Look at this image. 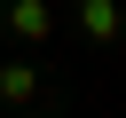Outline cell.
<instances>
[{
    "instance_id": "cell-1",
    "label": "cell",
    "mask_w": 126,
    "mask_h": 118,
    "mask_svg": "<svg viewBox=\"0 0 126 118\" xmlns=\"http://www.w3.org/2000/svg\"><path fill=\"white\" fill-rule=\"evenodd\" d=\"M0 24H8V39H24V47H47V31H55V8H47V0H8V8H0Z\"/></svg>"
},
{
    "instance_id": "cell-2",
    "label": "cell",
    "mask_w": 126,
    "mask_h": 118,
    "mask_svg": "<svg viewBox=\"0 0 126 118\" xmlns=\"http://www.w3.org/2000/svg\"><path fill=\"white\" fill-rule=\"evenodd\" d=\"M0 102H8V110L39 102V71H32V63H0Z\"/></svg>"
},
{
    "instance_id": "cell-3",
    "label": "cell",
    "mask_w": 126,
    "mask_h": 118,
    "mask_svg": "<svg viewBox=\"0 0 126 118\" xmlns=\"http://www.w3.org/2000/svg\"><path fill=\"white\" fill-rule=\"evenodd\" d=\"M79 24H87V39H94V47H110V39H118V8H110V0H79Z\"/></svg>"
}]
</instances>
